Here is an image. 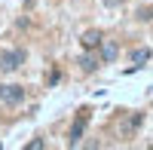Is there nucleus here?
<instances>
[{"label":"nucleus","instance_id":"f257e3e1","mask_svg":"<svg viewBox=\"0 0 153 150\" xmlns=\"http://www.w3.org/2000/svg\"><path fill=\"white\" fill-rule=\"evenodd\" d=\"M25 58H28V52H25V49H3V52H0V74L19 71V68L25 65Z\"/></svg>","mask_w":153,"mask_h":150},{"label":"nucleus","instance_id":"f03ea898","mask_svg":"<svg viewBox=\"0 0 153 150\" xmlns=\"http://www.w3.org/2000/svg\"><path fill=\"white\" fill-rule=\"evenodd\" d=\"M22 101H25V86H19V83H3L0 86V104L19 107Z\"/></svg>","mask_w":153,"mask_h":150},{"label":"nucleus","instance_id":"7ed1b4c3","mask_svg":"<svg viewBox=\"0 0 153 150\" xmlns=\"http://www.w3.org/2000/svg\"><path fill=\"white\" fill-rule=\"evenodd\" d=\"M98 49H101V55H98V58H101V65H113V61L120 58V46L113 43V40H101Z\"/></svg>","mask_w":153,"mask_h":150},{"label":"nucleus","instance_id":"20e7f679","mask_svg":"<svg viewBox=\"0 0 153 150\" xmlns=\"http://www.w3.org/2000/svg\"><path fill=\"white\" fill-rule=\"evenodd\" d=\"M86 123H89V110H80V117H76V123L71 126V144L76 147L83 138V129H86Z\"/></svg>","mask_w":153,"mask_h":150},{"label":"nucleus","instance_id":"39448f33","mask_svg":"<svg viewBox=\"0 0 153 150\" xmlns=\"http://www.w3.org/2000/svg\"><path fill=\"white\" fill-rule=\"evenodd\" d=\"M98 65H101V58H98V55H92V49H86V52L80 55V71H83V74H95V71H98Z\"/></svg>","mask_w":153,"mask_h":150},{"label":"nucleus","instance_id":"423d86ee","mask_svg":"<svg viewBox=\"0 0 153 150\" xmlns=\"http://www.w3.org/2000/svg\"><path fill=\"white\" fill-rule=\"evenodd\" d=\"M101 40H104V37H101V31H86L83 37H80V43H83V49H98L101 46Z\"/></svg>","mask_w":153,"mask_h":150},{"label":"nucleus","instance_id":"0eeeda50","mask_svg":"<svg viewBox=\"0 0 153 150\" xmlns=\"http://www.w3.org/2000/svg\"><path fill=\"white\" fill-rule=\"evenodd\" d=\"M147 61H150V49H147V46H138V49H132V65H135V68L147 65Z\"/></svg>","mask_w":153,"mask_h":150},{"label":"nucleus","instance_id":"6e6552de","mask_svg":"<svg viewBox=\"0 0 153 150\" xmlns=\"http://www.w3.org/2000/svg\"><path fill=\"white\" fill-rule=\"evenodd\" d=\"M28 150H43V138H37V141H31V144H28Z\"/></svg>","mask_w":153,"mask_h":150},{"label":"nucleus","instance_id":"1a4fd4ad","mask_svg":"<svg viewBox=\"0 0 153 150\" xmlns=\"http://www.w3.org/2000/svg\"><path fill=\"white\" fill-rule=\"evenodd\" d=\"M104 3H107V6H120V0H104Z\"/></svg>","mask_w":153,"mask_h":150}]
</instances>
